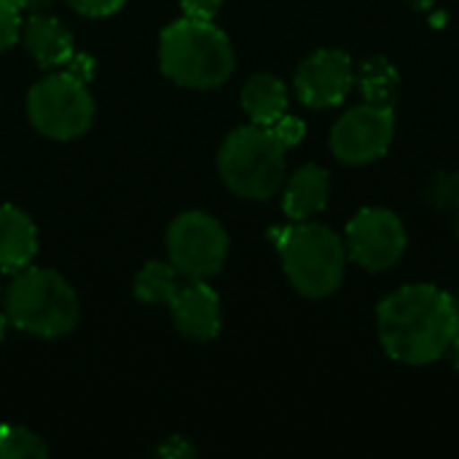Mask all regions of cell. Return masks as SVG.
<instances>
[{"label":"cell","instance_id":"cell-1","mask_svg":"<svg viewBox=\"0 0 459 459\" xmlns=\"http://www.w3.org/2000/svg\"><path fill=\"white\" fill-rule=\"evenodd\" d=\"M385 352L406 366H428L446 355L459 331V307L438 285H403L377 307Z\"/></svg>","mask_w":459,"mask_h":459},{"label":"cell","instance_id":"cell-2","mask_svg":"<svg viewBox=\"0 0 459 459\" xmlns=\"http://www.w3.org/2000/svg\"><path fill=\"white\" fill-rule=\"evenodd\" d=\"M159 65L178 86L215 89L231 78L237 59L223 30L207 19L183 16L161 32Z\"/></svg>","mask_w":459,"mask_h":459},{"label":"cell","instance_id":"cell-3","mask_svg":"<svg viewBox=\"0 0 459 459\" xmlns=\"http://www.w3.org/2000/svg\"><path fill=\"white\" fill-rule=\"evenodd\" d=\"M285 277L304 299H325L344 282V239L323 226L296 221L272 231Z\"/></svg>","mask_w":459,"mask_h":459},{"label":"cell","instance_id":"cell-4","mask_svg":"<svg viewBox=\"0 0 459 459\" xmlns=\"http://www.w3.org/2000/svg\"><path fill=\"white\" fill-rule=\"evenodd\" d=\"M5 317L13 328L32 336H67L78 323V299L56 272L27 266L16 272L5 290Z\"/></svg>","mask_w":459,"mask_h":459},{"label":"cell","instance_id":"cell-5","mask_svg":"<svg viewBox=\"0 0 459 459\" xmlns=\"http://www.w3.org/2000/svg\"><path fill=\"white\" fill-rule=\"evenodd\" d=\"M285 151L269 126L234 129L218 151L221 180L242 199H269L285 183Z\"/></svg>","mask_w":459,"mask_h":459},{"label":"cell","instance_id":"cell-6","mask_svg":"<svg viewBox=\"0 0 459 459\" xmlns=\"http://www.w3.org/2000/svg\"><path fill=\"white\" fill-rule=\"evenodd\" d=\"M32 126L51 140H75L94 121V100L70 73L40 78L27 97Z\"/></svg>","mask_w":459,"mask_h":459},{"label":"cell","instance_id":"cell-7","mask_svg":"<svg viewBox=\"0 0 459 459\" xmlns=\"http://www.w3.org/2000/svg\"><path fill=\"white\" fill-rule=\"evenodd\" d=\"M169 264L188 280H207L218 274L229 255V234L207 212H183L167 231Z\"/></svg>","mask_w":459,"mask_h":459},{"label":"cell","instance_id":"cell-8","mask_svg":"<svg viewBox=\"0 0 459 459\" xmlns=\"http://www.w3.org/2000/svg\"><path fill=\"white\" fill-rule=\"evenodd\" d=\"M406 245L409 234L403 229V221L385 207H363L350 218L344 229L347 258L366 272L393 269L403 258Z\"/></svg>","mask_w":459,"mask_h":459},{"label":"cell","instance_id":"cell-9","mask_svg":"<svg viewBox=\"0 0 459 459\" xmlns=\"http://www.w3.org/2000/svg\"><path fill=\"white\" fill-rule=\"evenodd\" d=\"M395 137L393 105L363 102L347 110L331 129V151L344 164H371L382 159Z\"/></svg>","mask_w":459,"mask_h":459},{"label":"cell","instance_id":"cell-10","mask_svg":"<svg viewBox=\"0 0 459 459\" xmlns=\"http://www.w3.org/2000/svg\"><path fill=\"white\" fill-rule=\"evenodd\" d=\"M355 83V67L347 51L320 48L301 62L296 70V94L307 108L325 110L350 94Z\"/></svg>","mask_w":459,"mask_h":459},{"label":"cell","instance_id":"cell-11","mask_svg":"<svg viewBox=\"0 0 459 459\" xmlns=\"http://www.w3.org/2000/svg\"><path fill=\"white\" fill-rule=\"evenodd\" d=\"M169 309L178 331L194 342H210L221 333V299L204 280L180 285Z\"/></svg>","mask_w":459,"mask_h":459},{"label":"cell","instance_id":"cell-12","mask_svg":"<svg viewBox=\"0 0 459 459\" xmlns=\"http://www.w3.org/2000/svg\"><path fill=\"white\" fill-rule=\"evenodd\" d=\"M328 196H331L328 172L317 164H304L285 183L282 210L290 221H309L325 210Z\"/></svg>","mask_w":459,"mask_h":459},{"label":"cell","instance_id":"cell-13","mask_svg":"<svg viewBox=\"0 0 459 459\" xmlns=\"http://www.w3.org/2000/svg\"><path fill=\"white\" fill-rule=\"evenodd\" d=\"M38 253L35 223L13 204H0V272H22Z\"/></svg>","mask_w":459,"mask_h":459},{"label":"cell","instance_id":"cell-14","mask_svg":"<svg viewBox=\"0 0 459 459\" xmlns=\"http://www.w3.org/2000/svg\"><path fill=\"white\" fill-rule=\"evenodd\" d=\"M22 40L30 56L40 67H56L65 65L73 56V35L70 30L46 13H32L27 24L22 27Z\"/></svg>","mask_w":459,"mask_h":459},{"label":"cell","instance_id":"cell-15","mask_svg":"<svg viewBox=\"0 0 459 459\" xmlns=\"http://www.w3.org/2000/svg\"><path fill=\"white\" fill-rule=\"evenodd\" d=\"M242 108L258 126H272L288 113V89L277 75L258 73L242 89Z\"/></svg>","mask_w":459,"mask_h":459},{"label":"cell","instance_id":"cell-16","mask_svg":"<svg viewBox=\"0 0 459 459\" xmlns=\"http://www.w3.org/2000/svg\"><path fill=\"white\" fill-rule=\"evenodd\" d=\"M358 86L366 97V102L377 105H393L401 89L398 67L385 56H368L358 67Z\"/></svg>","mask_w":459,"mask_h":459},{"label":"cell","instance_id":"cell-17","mask_svg":"<svg viewBox=\"0 0 459 459\" xmlns=\"http://www.w3.org/2000/svg\"><path fill=\"white\" fill-rule=\"evenodd\" d=\"M178 274L180 272L172 264L151 261L140 269V274L134 280V296L145 304H169L180 288Z\"/></svg>","mask_w":459,"mask_h":459},{"label":"cell","instance_id":"cell-18","mask_svg":"<svg viewBox=\"0 0 459 459\" xmlns=\"http://www.w3.org/2000/svg\"><path fill=\"white\" fill-rule=\"evenodd\" d=\"M48 455L40 436L19 425L0 428V459H43Z\"/></svg>","mask_w":459,"mask_h":459},{"label":"cell","instance_id":"cell-19","mask_svg":"<svg viewBox=\"0 0 459 459\" xmlns=\"http://www.w3.org/2000/svg\"><path fill=\"white\" fill-rule=\"evenodd\" d=\"M425 199L433 210H459V172L452 169H444L438 172L430 183H428V191H425Z\"/></svg>","mask_w":459,"mask_h":459},{"label":"cell","instance_id":"cell-20","mask_svg":"<svg viewBox=\"0 0 459 459\" xmlns=\"http://www.w3.org/2000/svg\"><path fill=\"white\" fill-rule=\"evenodd\" d=\"M22 35V22L19 11L13 8L11 0H0V51L11 48Z\"/></svg>","mask_w":459,"mask_h":459},{"label":"cell","instance_id":"cell-21","mask_svg":"<svg viewBox=\"0 0 459 459\" xmlns=\"http://www.w3.org/2000/svg\"><path fill=\"white\" fill-rule=\"evenodd\" d=\"M272 134L285 145V148H293V145H299L301 140H304V132H307V126H304V121L301 118H296V116H280L272 126Z\"/></svg>","mask_w":459,"mask_h":459},{"label":"cell","instance_id":"cell-22","mask_svg":"<svg viewBox=\"0 0 459 459\" xmlns=\"http://www.w3.org/2000/svg\"><path fill=\"white\" fill-rule=\"evenodd\" d=\"M70 8H75L78 13H86V16H108V13H116L124 0H67Z\"/></svg>","mask_w":459,"mask_h":459},{"label":"cell","instance_id":"cell-23","mask_svg":"<svg viewBox=\"0 0 459 459\" xmlns=\"http://www.w3.org/2000/svg\"><path fill=\"white\" fill-rule=\"evenodd\" d=\"M180 5H183V13H186V16L212 22L215 13H218L221 5H223V0H180Z\"/></svg>","mask_w":459,"mask_h":459},{"label":"cell","instance_id":"cell-24","mask_svg":"<svg viewBox=\"0 0 459 459\" xmlns=\"http://www.w3.org/2000/svg\"><path fill=\"white\" fill-rule=\"evenodd\" d=\"M159 455H161V457H194L196 452H194V446L183 444V438H172L167 446L159 449Z\"/></svg>","mask_w":459,"mask_h":459},{"label":"cell","instance_id":"cell-25","mask_svg":"<svg viewBox=\"0 0 459 459\" xmlns=\"http://www.w3.org/2000/svg\"><path fill=\"white\" fill-rule=\"evenodd\" d=\"M13 3V8L22 13V11H27V13H43L46 8H51L54 5V0H11Z\"/></svg>","mask_w":459,"mask_h":459},{"label":"cell","instance_id":"cell-26","mask_svg":"<svg viewBox=\"0 0 459 459\" xmlns=\"http://www.w3.org/2000/svg\"><path fill=\"white\" fill-rule=\"evenodd\" d=\"M446 355H449V360H452V366L459 371V331L457 336L452 339V344H449V350H446Z\"/></svg>","mask_w":459,"mask_h":459},{"label":"cell","instance_id":"cell-27","mask_svg":"<svg viewBox=\"0 0 459 459\" xmlns=\"http://www.w3.org/2000/svg\"><path fill=\"white\" fill-rule=\"evenodd\" d=\"M5 323H8V317L3 315V317H0V336H3V328H5Z\"/></svg>","mask_w":459,"mask_h":459},{"label":"cell","instance_id":"cell-28","mask_svg":"<svg viewBox=\"0 0 459 459\" xmlns=\"http://www.w3.org/2000/svg\"><path fill=\"white\" fill-rule=\"evenodd\" d=\"M457 237H459V218H457Z\"/></svg>","mask_w":459,"mask_h":459}]
</instances>
